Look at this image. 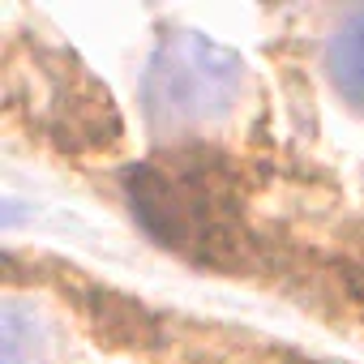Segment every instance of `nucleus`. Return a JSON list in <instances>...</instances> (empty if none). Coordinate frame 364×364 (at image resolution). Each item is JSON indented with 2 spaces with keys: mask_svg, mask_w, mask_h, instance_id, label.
Listing matches in <instances>:
<instances>
[{
  "mask_svg": "<svg viewBox=\"0 0 364 364\" xmlns=\"http://www.w3.org/2000/svg\"><path fill=\"white\" fill-rule=\"evenodd\" d=\"M240 90H245L240 56L210 43L206 35L176 31L154 48L146 65L141 103L159 129H189L228 116Z\"/></svg>",
  "mask_w": 364,
  "mask_h": 364,
  "instance_id": "f257e3e1",
  "label": "nucleus"
},
{
  "mask_svg": "<svg viewBox=\"0 0 364 364\" xmlns=\"http://www.w3.org/2000/svg\"><path fill=\"white\" fill-rule=\"evenodd\" d=\"M129 202H133L137 223L159 245L202 257V262H223V249L232 240H228L223 215L210 210L215 198L198 180L180 176V171H159V167H133Z\"/></svg>",
  "mask_w": 364,
  "mask_h": 364,
  "instance_id": "f03ea898",
  "label": "nucleus"
},
{
  "mask_svg": "<svg viewBox=\"0 0 364 364\" xmlns=\"http://www.w3.org/2000/svg\"><path fill=\"white\" fill-rule=\"evenodd\" d=\"M31 77L43 82L39 95H31V112L60 146H112L116 141L120 120L112 112V99L82 73V65L56 56V65L39 60Z\"/></svg>",
  "mask_w": 364,
  "mask_h": 364,
  "instance_id": "7ed1b4c3",
  "label": "nucleus"
},
{
  "mask_svg": "<svg viewBox=\"0 0 364 364\" xmlns=\"http://www.w3.org/2000/svg\"><path fill=\"white\" fill-rule=\"evenodd\" d=\"M326 69H330V82L343 95V103L351 112H364V9L343 18V26L334 31L330 48H326Z\"/></svg>",
  "mask_w": 364,
  "mask_h": 364,
  "instance_id": "20e7f679",
  "label": "nucleus"
},
{
  "mask_svg": "<svg viewBox=\"0 0 364 364\" xmlns=\"http://www.w3.org/2000/svg\"><path fill=\"white\" fill-rule=\"evenodd\" d=\"M43 351V321L26 317L22 304L5 309V364H35Z\"/></svg>",
  "mask_w": 364,
  "mask_h": 364,
  "instance_id": "39448f33",
  "label": "nucleus"
},
{
  "mask_svg": "<svg viewBox=\"0 0 364 364\" xmlns=\"http://www.w3.org/2000/svg\"><path fill=\"white\" fill-rule=\"evenodd\" d=\"M279 364H317V360H300V355H287V360H279Z\"/></svg>",
  "mask_w": 364,
  "mask_h": 364,
  "instance_id": "423d86ee",
  "label": "nucleus"
},
{
  "mask_svg": "<svg viewBox=\"0 0 364 364\" xmlns=\"http://www.w3.org/2000/svg\"><path fill=\"white\" fill-rule=\"evenodd\" d=\"M360 304H364V270H360Z\"/></svg>",
  "mask_w": 364,
  "mask_h": 364,
  "instance_id": "0eeeda50",
  "label": "nucleus"
}]
</instances>
